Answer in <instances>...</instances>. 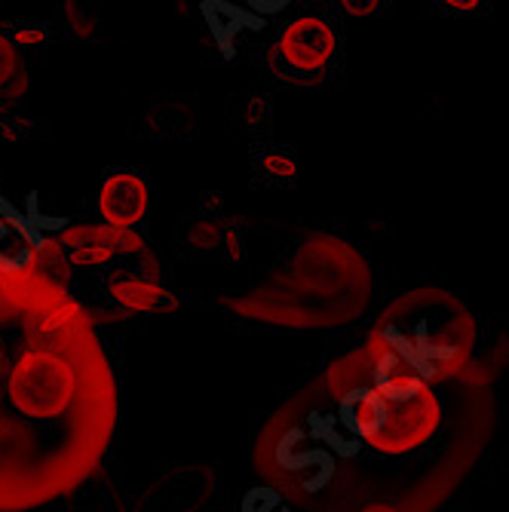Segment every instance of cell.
Here are the masks:
<instances>
[{
  "label": "cell",
  "mask_w": 509,
  "mask_h": 512,
  "mask_svg": "<svg viewBox=\"0 0 509 512\" xmlns=\"http://www.w3.org/2000/svg\"><path fill=\"white\" fill-rule=\"evenodd\" d=\"M375 335L335 359L261 427L255 467L310 509L427 512L467 479L494 430L491 384L464 375L393 399L375 384Z\"/></svg>",
  "instance_id": "1"
},
{
  "label": "cell",
  "mask_w": 509,
  "mask_h": 512,
  "mask_svg": "<svg viewBox=\"0 0 509 512\" xmlns=\"http://www.w3.org/2000/svg\"><path fill=\"white\" fill-rule=\"evenodd\" d=\"M372 298L365 258L329 234H304L283 249L249 289L224 292L221 301L246 316L289 329H332L356 319Z\"/></svg>",
  "instance_id": "2"
},
{
  "label": "cell",
  "mask_w": 509,
  "mask_h": 512,
  "mask_svg": "<svg viewBox=\"0 0 509 512\" xmlns=\"http://www.w3.org/2000/svg\"><path fill=\"white\" fill-rule=\"evenodd\" d=\"M375 338L393 347L424 381L464 375L476 350V319L467 304L442 289H418L396 298L375 325Z\"/></svg>",
  "instance_id": "3"
},
{
  "label": "cell",
  "mask_w": 509,
  "mask_h": 512,
  "mask_svg": "<svg viewBox=\"0 0 509 512\" xmlns=\"http://www.w3.org/2000/svg\"><path fill=\"white\" fill-rule=\"evenodd\" d=\"M335 50L338 37L332 25L322 22L319 16H301L283 28L280 40L267 53V65L276 77L307 83L319 71H326V65L335 59Z\"/></svg>",
  "instance_id": "4"
},
{
  "label": "cell",
  "mask_w": 509,
  "mask_h": 512,
  "mask_svg": "<svg viewBox=\"0 0 509 512\" xmlns=\"http://www.w3.org/2000/svg\"><path fill=\"white\" fill-rule=\"evenodd\" d=\"M59 246H62V252H68V261L77 267H99L117 255L145 252V240L135 237L132 227H114L108 221L105 224L65 227Z\"/></svg>",
  "instance_id": "5"
},
{
  "label": "cell",
  "mask_w": 509,
  "mask_h": 512,
  "mask_svg": "<svg viewBox=\"0 0 509 512\" xmlns=\"http://www.w3.org/2000/svg\"><path fill=\"white\" fill-rule=\"evenodd\" d=\"M200 13H203V22H206L224 62L237 59V40L246 31H264L267 28V16L255 13L252 7L234 4V0H203Z\"/></svg>",
  "instance_id": "6"
},
{
  "label": "cell",
  "mask_w": 509,
  "mask_h": 512,
  "mask_svg": "<svg viewBox=\"0 0 509 512\" xmlns=\"http://www.w3.org/2000/svg\"><path fill=\"white\" fill-rule=\"evenodd\" d=\"M148 184L135 172H114L105 178L99 194V212L114 227H135L148 215Z\"/></svg>",
  "instance_id": "7"
},
{
  "label": "cell",
  "mask_w": 509,
  "mask_h": 512,
  "mask_svg": "<svg viewBox=\"0 0 509 512\" xmlns=\"http://www.w3.org/2000/svg\"><path fill=\"white\" fill-rule=\"evenodd\" d=\"M108 292L120 307L132 313H169V310H178L181 304L154 276L132 273V270H114L108 279Z\"/></svg>",
  "instance_id": "8"
},
{
  "label": "cell",
  "mask_w": 509,
  "mask_h": 512,
  "mask_svg": "<svg viewBox=\"0 0 509 512\" xmlns=\"http://www.w3.org/2000/svg\"><path fill=\"white\" fill-rule=\"evenodd\" d=\"M37 249L19 234V230L0 218V273H22L28 267H34L37 261Z\"/></svg>",
  "instance_id": "9"
},
{
  "label": "cell",
  "mask_w": 509,
  "mask_h": 512,
  "mask_svg": "<svg viewBox=\"0 0 509 512\" xmlns=\"http://www.w3.org/2000/svg\"><path fill=\"white\" fill-rule=\"evenodd\" d=\"M0 218L10 221V224L19 230V234H22V237H25V240H28V243L37 249V252H46V249L53 246L50 240H46L43 230H40V227H34V224H31V218H28L25 212H19V209H16V206L7 200V197H0Z\"/></svg>",
  "instance_id": "10"
},
{
  "label": "cell",
  "mask_w": 509,
  "mask_h": 512,
  "mask_svg": "<svg viewBox=\"0 0 509 512\" xmlns=\"http://www.w3.org/2000/svg\"><path fill=\"white\" fill-rule=\"evenodd\" d=\"M258 166L273 181H292L295 178V160L286 151H267V154H261Z\"/></svg>",
  "instance_id": "11"
},
{
  "label": "cell",
  "mask_w": 509,
  "mask_h": 512,
  "mask_svg": "<svg viewBox=\"0 0 509 512\" xmlns=\"http://www.w3.org/2000/svg\"><path fill=\"white\" fill-rule=\"evenodd\" d=\"M19 71V59H16V40H7L0 34V86H7Z\"/></svg>",
  "instance_id": "12"
},
{
  "label": "cell",
  "mask_w": 509,
  "mask_h": 512,
  "mask_svg": "<svg viewBox=\"0 0 509 512\" xmlns=\"http://www.w3.org/2000/svg\"><path fill=\"white\" fill-rule=\"evenodd\" d=\"M25 215L31 218V224H34V227H40V230H43V234H46V230H65V227H68V218L40 215V212H37V194H34V191H31V194H28V200H25Z\"/></svg>",
  "instance_id": "13"
},
{
  "label": "cell",
  "mask_w": 509,
  "mask_h": 512,
  "mask_svg": "<svg viewBox=\"0 0 509 512\" xmlns=\"http://www.w3.org/2000/svg\"><path fill=\"white\" fill-rule=\"evenodd\" d=\"M221 230H218V224L215 221H197L194 227H191V243L197 246V249H215V246H221Z\"/></svg>",
  "instance_id": "14"
},
{
  "label": "cell",
  "mask_w": 509,
  "mask_h": 512,
  "mask_svg": "<svg viewBox=\"0 0 509 512\" xmlns=\"http://www.w3.org/2000/svg\"><path fill=\"white\" fill-rule=\"evenodd\" d=\"M341 10L353 19H368L381 10V0H338Z\"/></svg>",
  "instance_id": "15"
},
{
  "label": "cell",
  "mask_w": 509,
  "mask_h": 512,
  "mask_svg": "<svg viewBox=\"0 0 509 512\" xmlns=\"http://www.w3.org/2000/svg\"><path fill=\"white\" fill-rule=\"evenodd\" d=\"M246 7H252L261 16H280L292 7V0H246Z\"/></svg>",
  "instance_id": "16"
},
{
  "label": "cell",
  "mask_w": 509,
  "mask_h": 512,
  "mask_svg": "<svg viewBox=\"0 0 509 512\" xmlns=\"http://www.w3.org/2000/svg\"><path fill=\"white\" fill-rule=\"evenodd\" d=\"M13 40H16V46H40L46 40V31L40 25H25V28L16 31Z\"/></svg>",
  "instance_id": "17"
},
{
  "label": "cell",
  "mask_w": 509,
  "mask_h": 512,
  "mask_svg": "<svg viewBox=\"0 0 509 512\" xmlns=\"http://www.w3.org/2000/svg\"><path fill=\"white\" fill-rule=\"evenodd\" d=\"M439 4L451 13H476L482 7V0H439Z\"/></svg>",
  "instance_id": "18"
}]
</instances>
